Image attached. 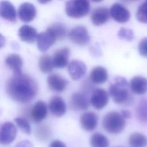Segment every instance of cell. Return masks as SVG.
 I'll use <instances>...</instances> for the list:
<instances>
[{
    "label": "cell",
    "mask_w": 147,
    "mask_h": 147,
    "mask_svg": "<svg viewBox=\"0 0 147 147\" xmlns=\"http://www.w3.org/2000/svg\"><path fill=\"white\" fill-rule=\"evenodd\" d=\"M6 92L14 100L26 103L36 96L38 92L36 81L26 74H14L7 81Z\"/></svg>",
    "instance_id": "1"
},
{
    "label": "cell",
    "mask_w": 147,
    "mask_h": 147,
    "mask_svg": "<svg viewBox=\"0 0 147 147\" xmlns=\"http://www.w3.org/2000/svg\"><path fill=\"white\" fill-rule=\"evenodd\" d=\"M130 90L127 80L122 76L114 78L109 87V93L110 96L114 102L118 105H129L131 104L133 101V96Z\"/></svg>",
    "instance_id": "2"
},
{
    "label": "cell",
    "mask_w": 147,
    "mask_h": 147,
    "mask_svg": "<svg viewBox=\"0 0 147 147\" xmlns=\"http://www.w3.org/2000/svg\"><path fill=\"white\" fill-rule=\"evenodd\" d=\"M125 125V119L121 113L114 111L106 114L102 122V127L106 131L115 134L122 131Z\"/></svg>",
    "instance_id": "3"
},
{
    "label": "cell",
    "mask_w": 147,
    "mask_h": 147,
    "mask_svg": "<svg viewBox=\"0 0 147 147\" xmlns=\"http://www.w3.org/2000/svg\"><path fill=\"white\" fill-rule=\"evenodd\" d=\"M66 14L70 18L78 19L87 16L90 11L88 0H69L65 3Z\"/></svg>",
    "instance_id": "4"
},
{
    "label": "cell",
    "mask_w": 147,
    "mask_h": 147,
    "mask_svg": "<svg viewBox=\"0 0 147 147\" xmlns=\"http://www.w3.org/2000/svg\"><path fill=\"white\" fill-rule=\"evenodd\" d=\"M70 40L75 44L85 45L90 41V36L87 29L83 26H77L72 28L68 33Z\"/></svg>",
    "instance_id": "5"
},
{
    "label": "cell",
    "mask_w": 147,
    "mask_h": 147,
    "mask_svg": "<svg viewBox=\"0 0 147 147\" xmlns=\"http://www.w3.org/2000/svg\"><path fill=\"white\" fill-rule=\"evenodd\" d=\"M48 107L46 103L38 100L30 107L28 118L35 123H40L47 117Z\"/></svg>",
    "instance_id": "6"
},
{
    "label": "cell",
    "mask_w": 147,
    "mask_h": 147,
    "mask_svg": "<svg viewBox=\"0 0 147 147\" xmlns=\"http://www.w3.org/2000/svg\"><path fill=\"white\" fill-rule=\"evenodd\" d=\"M109 102L107 92L100 88H94L91 92L90 103L96 110H100L105 107Z\"/></svg>",
    "instance_id": "7"
},
{
    "label": "cell",
    "mask_w": 147,
    "mask_h": 147,
    "mask_svg": "<svg viewBox=\"0 0 147 147\" xmlns=\"http://www.w3.org/2000/svg\"><path fill=\"white\" fill-rule=\"evenodd\" d=\"M17 129L11 122H6L0 127V144L6 145L11 143L15 139Z\"/></svg>",
    "instance_id": "8"
},
{
    "label": "cell",
    "mask_w": 147,
    "mask_h": 147,
    "mask_svg": "<svg viewBox=\"0 0 147 147\" xmlns=\"http://www.w3.org/2000/svg\"><path fill=\"white\" fill-rule=\"evenodd\" d=\"M89 100L87 94L83 92H76L72 94L69 100L71 109L76 111H83L88 108Z\"/></svg>",
    "instance_id": "9"
},
{
    "label": "cell",
    "mask_w": 147,
    "mask_h": 147,
    "mask_svg": "<svg viewBox=\"0 0 147 147\" xmlns=\"http://www.w3.org/2000/svg\"><path fill=\"white\" fill-rule=\"evenodd\" d=\"M109 11L111 17L119 23L126 22L130 18L129 11L124 6L119 3H114Z\"/></svg>",
    "instance_id": "10"
},
{
    "label": "cell",
    "mask_w": 147,
    "mask_h": 147,
    "mask_svg": "<svg viewBox=\"0 0 147 147\" xmlns=\"http://www.w3.org/2000/svg\"><path fill=\"white\" fill-rule=\"evenodd\" d=\"M68 71L70 77L74 80L81 79L87 71V66L79 60H73L68 64Z\"/></svg>",
    "instance_id": "11"
},
{
    "label": "cell",
    "mask_w": 147,
    "mask_h": 147,
    "mask_svg": "<svg viewBox=\"0 0 147 147\" xmlns=\"http://www.w3.org/2000/svg\"><path fill=\"white\" fill-rule=\"evenodd\" d=\"M70 50L67 47H64L56 50L52 59L54 68H63L68 64Z\"/></svg>",
    "instance_id": "12"
},
{
    "label": "cell",
    "mask_w": 147,
    "mask_h": 147,
    "mask_svg": "<svg viewBox=\"0 0 147 147\" xmlns=\"http://www.w3.org/2000/svg\"><path fill=\"white\" fill-rule=\"evenodd\" d=\"M48 108L52 115L60 117L66 112V105L63 98L59 96H52L48 103Z\"/></svg>",
    "instance_id": "13"
},
{
    "label": "cell",
    "mask_w": 147,
    "mask_h": 147,
    "mask_svg": "<svg viewBox=\"0 0 147 147\" xmlns=\"http://www.w3.org/2000/svg\"><path fill=\"white\" fill-rule=\"evenodd\" d=\"M18 14L21 21L29 22L35 18L36 16V9L33 4L29 2H24L20 6Z\"/></svg>",
    "instance_id": "14"
},
{
    "label": "cell",
    "mask_w": 147,
    "mask_h": 147,
    "mask_svg": "<svg viewBox=\"0 0 147 147\" xmlns=\"http://www.w3.org/2000/svg\"><path fill=\"white\" fill-rule=\"evenodd\" d=\"M47 82L49 88L56 92L63 91L68 84L67 80L60 75L55 74L49 75L47 77Z\"/></svg>",
    "instance_id": "15"
},
{
    "label": "cell",
    "mask_w": 147,
    "mask_h": 147,
    "mask_svg": "<svg viewBox=\"0 0 147 147\" xmlns=\"http://www.w3.org/2000/svg\"><path fill=\"white\" fill-rule=\"evenodd\" d=\"M98 116L92 111L83 113L80 119V125L82 129L86 131H92L94 130L98 124Z\"/></svg>",
    "instance_id": "16"
},
{
    "label": "cell",
    "mask_w": 147,
    "mask_h": 147,
    "mask_svg": "<svg viewBox=\"0 0 147 147\" xmlns=\"http://www.w3.org/2000/svg\"><path fill=\"white\" fill-rule=\"evenodd\" d=\"M37 44L38 49L42 52H46L56 41L55 38L48 30L37 34Z\"/></svg>",
    "instance_id": "17"
},
{
    "label": "cell",
    "mask_w": 147,
    "mask_h": 147,
    "mask_svg": "<svg viewBox=\"0 0 147 147\" xmlns=\"http://www.w3.org/2000/svg\"><path fill=\"white\" fill-rule=\"evenodd\" d=\"M0 17L10 22H16V10L14 6L9 1L4 0L0 2Z\"/></svg>",
    "instance_id": "18"
},
{
    "label": "cell",
    "mask_w": 147,
    "mask_h": 147,
    "mask_svg": "<svg viewBox=\"0 0 147 147\" xmlns=\"http://www.w3.org/2000/svg\"><path fill=\"white\" fill-rule=\"evenodd\" d=\"M110 11L105 7H98L95 8L91 16V20L92 24L96 26L105 24L109 19Z\"/></svg>",
    "instance_id": "19"
},
{
    "label": "cell",
    "mask_w": 147,
    "mask_h": 147,
    "mask_svg": "<svg viewBox=\"0 0 147 147\" xmlns=\"http://www.w3.org/2000/svg\"><path fill=\"white\" fill-rule=\"evenodd\" d=\"M129 87L133 93L144 94L147 92V79L141 76H135L130 80Z\"/></svg>",
    "instance_id": "20"
},
{
    "label": "cell",
    "mask_w": 147,
    "mask_h": 147,
    "mask_svg": "<svg viewBox=\"0 0 147 147\" xmlns=\"http://www.w3.org/2000/svg\"><path fill=\"white\" fill-rule=\"evenodd\" d=\"M37 32L33 27L28 25H22L18 30V36L20 39L27 43H33L37 38Z\"/></svg>",
    "instance_id": "21"
},
{
    "label": "cell",
    "mask_w": 147,
    "mask_h": 147,
    "mask_svg": "<svg viewBox=\"0 0 147 147\" xmlns=\"http://www.w3.org/2000/svg\"><path fill=\"white\" fill-rule=\"evenodd\" d=\"M5 63L14 74H22L23 61L20 55L16 53L8 55L5 59Z\"/></svg>",
    "instance_id": "22"
},
{
    "label": "cell",
    "mask_w": 147,
    "mask_h": 147,
    "mask_svg": "<svg viewBox=\"0 0 147 147\" xmlns=\"http://www.w3.org/2000/svg\"><path fill=\"white\" fill-rule=\"evenodd\" d=\"M108 79V72L102 66H96L91 71L90 75V81L94 84H102Z\"/></svg>",
    "instance_id": "23"
},
{
    "label": "cell",
    "mask_w": 147,
    "mask_h": 147,
    "mask_svg": "<svg viewBox=\"0 0 147 147\" xmlns=\"http://www.w3.org/2000/svg\"><path fill=\"white\" fill-rule=\"evenodd\" d=\"M49 32L56 40H63L67 35V29L66 26L59 22L54 23L51 25L47 29Z\"/></svg>",
    "instance_id": "24"
},
{
    "label": "cell",
    "mask_w": 147,
    "mask_h": 147,
    "mask_svg": "<svg viewBox=\"0 0 147 147\" xmlns=\"http://www.w3.org/2000/svg\"><path fill=\"white\" fill-rule=\"evenodd\" d=\"M129 144L130 147H146L147 138L138 132H133L129 136Z\"/></svg>",
    "instance_id": "25"
},
{
    "label": "cell",
    "mask_w": 147,
    "mask_h": 147,
    "mask_svg": "<svg viewBox=\"0 0 147 147\" xmlns=\"http://www.w3.org/2000/svg\"><path fill=\"white\" fill-rule=\"evenodd\" d=\"M38 67L43 73L48 74L52 72L54 68L52 57L48 55H43L40 56L38 60Z\"/></svg>",
    "instance_id": "26"
},
{
    "label": "cell",
    "mask_w": 147,
    "mask_h": 147,
    "mask_svg": "<svg viewBox=\"0 0 147 147\" xmlns=\"http://www.w3.org/2000/svg\"><path fill=\"white\" fill-rule=\"evenodd\" d=\"M90 145L91 147H109V139L103 134L95 133L90 138Z\"/></svg>",
    "instance_id": "27"
},
{
    "label": "cell",
    "mask_w": 147,
    "mask_h": 147,
    "mask_svg": "<svg viewBox=\"0 0 147 147\" xmlns=\"http://www.w3.org/2000/svg\"><path fill=\"white\" fill-rule=\"evenodd\" d=\"M36 138L40 141H46L52 136L50 127L45 124L38 126L34 131Z\"/></svg>",
    "instance_id": "28"
},
{
    "label": "cell",
    "mask_w": 147,
    "mask_h": 147,
    "mask_svg": "<svg viewBox=\"0 0 147 147\" xmlns=\"http://www.w3.org/2000/svg\"><path fill=\"white\" fill-rule=\"evenodd\" d=\"M137 117L141 123H147V98L140 101L137 109Z\"/></svg>",
    "instance_id": "29"
},
{
    "label": "cell",
    "mask_w": 147,
    "mask_h": 147,
    "mask_svg": "<svg viewBox=\"0 0 147 147\" xmlns=\"http://www.w3.org/2000/svg\"><path fill=\"white\" fill-rule=\"evenodd\" d=\"M136 17L138 21L147 24V0H145L138 8Z\"/></svg>",
    "instance_id": "30"
},
{
    "label": "cell",
    "mask_w": 147,
    "mask_h": 147,
    "mask_svg": "<svg viewBox=\"0 0 147 147\" xmlns=\"http://www.w3.org/2000/svg\"><path fill=\"white\" fill-rule=\"evenodd\" d=\"M14 121L18 127L25 134H30L31 133V127L29 122L26 118L24 117H17L14 119Z\"/></svg>",
    "instance_id": "31"
},
{
    "label": "cell",
    "mask_w": 147,
    "mask_h": 147,
    "mask_svg": "<svg viewBox=\"0 0 147 147\" xmlns=\"http://www.w3.org/2000/svg\"><path fill=\"white\" fill-rule=\"evenodd\" d=\"M118 37L121 39H124L127 41H132L134 37L133 31L131 29L121 28L117 34Z\"/></svg>",
    "instance_id": "32"
},
{
    "label": "cell",
    "mask_w": 147,
    "mask_h": 147,
    "mask_svg": "<svg viewBox=\"0 0 147 147\" xmlns=\"http://www.w3.org/2000/svg\"><path fill=\"white\" fill-rule=\"evenodd\" d=\"M138 52L141 56L147 57V37L142 38L138 44Z\"/></svg>",
    "instance_id": "33"
},
{
    "label": "cell",
    "mask_w": 147,
    "mask_h": 147,
    "mask_svg": "<svg viewBox=\"0 0 147 147\" xmlns=\"http://www.w3.org/2000/svg\"><path fill=\"white\" fill-rule=\"evenodd\" d=\"M49 147H66V145L63 142L56 140L51 142Z\"/></svg>",
    "instance_id": "34"
},
{
    "label": "cell",
    "mask_w": 147,
    "mask_h": 147,
    "mask_svg": "<svg viewBox=\"0 0 147 147\" xmlns=\"http://www.w3.org/2000/svg\"><path fill=\"white\" fill-rule=\"evenodd\" d=\"M16 147H33V144L28 140H22L17 144Z\"/></svg>",
    "instance_id": "35"
},
{
    "label": "cell",
    "mask_w": 147,
    "mask_h": 147,
    "mask_svg": "<svg viewBox=\"0 0 147 147\" xmlns=\"http://www.w3.org/2000/svg\"><path fill=\"white\" fill-rule=\"evenodd\" d=\"M121 114L125 118H129L131 116L130 112L127 110H122L121 111Z\"/></svg>",
    "instance_id": "36"
},
{
    "label": "cell",
    "mask_w": 147,
    "mask_h": 147,
    "mask_svg": "<svg viewBox=\"0 0 147 147\" xmlns=\"http://www.w3.org/2000/svg\"><path fill=\"white\" fill-rule=\"evenodd\" d=\"M5 44V37L0 34V48L3 47Z\"/></svg>",
    "instance_id": "37"
},
{
    "label": "cell",
    "mask_w": 147,
    "mask_h": 147,
    "mask_svg": "<svg viewBox=\"0 0 147 147\" xmlns=\"http://www.w3.org/2000/svg\"><path fill=\"white\" fill-rule=\"evenodd\" d=\"M38 2L41 4H46L49 2L51 1L52 0H37Z\"/></svg>",
    "instance_id": "38"
},
{
    "label": "cell",
    "mask_w": 147,
    "mask_h": 147,
    "mask_svg": "<svg viewBox=\"0 0 147 147\" xmlns=\"http://www.w3.org/2000/svg\"><path fill=\"white\" fill-rule=\"evenodd\" d=\"M91 1L92 2H100L102 1L103 0H91Z\"/></svg>",
    "instance_id": "39"
},
{
    "label": "cell",
    "mask_w": 147,
    "mask_h": 147,
    "mask_svg": "<svg viewBox=\"0 0 147 147\" xmlns=\"http://www.w3.org/2000/svg\"><path fill=\"white\" fill-rule=\"evenodd\" d=\"M123 1H126V2H127V1H129V0H123Z\"/></svg>",
    "instance_id": "40"
},
{
    "label": "cell",
    "mask_w": 147,
    "mask_h": 147,
    "mask_svg": "<svg viewBox=\"0 0 147 147\" xmlns=\"http://www.w3.org/2000/svg\"><path fill=\"white\" fill-rule=\"evenodd\" d=\"M118 147H122V146H118Z\"/></svg>",
    "instance_id": "41"
},
{
    "label": "cell",
    "mask_w": 147,
    "mask_h": 147,
    "mask_svg": "<svg viewBox=\"0 0 147 147\" xmlns=\"http://www.w3.org/2000/svg\"><path fill=\"white\" fill-rule=\"evenodd\" d=\"M129 1H131V0H129Z\"/></svg>",
    "instance_id": "42"
}]
</instances>
